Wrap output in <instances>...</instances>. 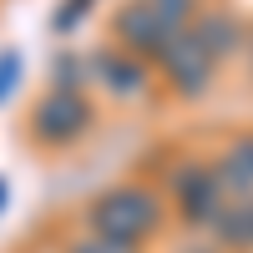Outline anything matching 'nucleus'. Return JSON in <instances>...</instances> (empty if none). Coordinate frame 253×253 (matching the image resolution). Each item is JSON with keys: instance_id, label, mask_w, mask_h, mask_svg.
<instances>
[{"instance_id": "obj_11", "label": "nucleus", "mask_w": 253, "mask_h": 253, "mask_svg": "<svg viewBox=\"0 0 253 253\" xmlns=\"http://www.w3.org/2000/svg\"><path fill=\"white\" fill-rule=\"evenodd\" d=\"M66 253H137V248H126V243H112V238H101V233H81V238H71L66 243Z\"/></svg>"}, {"instance_id": "obj_1", "label": "nucleus", "mask_w": 253, "mask_h": 253, "mask_svg": "<svg viewBox=\"0 0 253 253\" xmlns=\"http://www.w3.org/2000/svg\"><path fill=\"white\" fill-rule=\"evenodd\" d=\"M162 218H167V203L147 182H117L107 193H96V203L86 208L91 233L112 238V243H126V248H142L162 228Z\"/></svg>"}, {"instance_id": "obj_2", "label": "nucleus", "mask_w": 253, "mask_h": 253, "mask_svg": "<svg viewBox=\"0 0 253 253\" xmlns=\"http://www.w3.org/2000/svg\"><path fill=\"white\" fill-rule=\"evenodd\" d=\"M96 126V107H91V96L86 91H46L31 107V137L41 147H71L81 142Z\"/></svg>"}, {"instance_id": "obj_5", "label": "nucleus", "mask_w": 253, "mask_h": 253, "mask_svg": "<svg viewBox=\"0 0 253 253\" xmlns=\"http://www.w3.org/2000/svg\"><path fill=\"white\" fill-rule=\"evenodd\" d=\"M157 71H162V81L172 86L177 96H203L208 86H213V76H218V61L208 56V46L193 36V31H177L172 36V46H167L162 56H157Z\"/></svg>"}, {"instance_id": "obj_8", "label": "nucleus", "mask_w": 253, "mask_h": 253, "mask_svg": "<svg viewBox=\"0 0 253 253\" xmlns=\"http://www.w3.org/2000/svg\"><path fill=\"white\" fill-rule=\"evenodd\" d=\"M213 167H218V177L233 198H253V137H233Z\"/></svg>"}, {"instance_id": "obj_14", "label": "nucleus", "mask_w": 253, "mask_h": 253, "mask_svg": "<svg viewBox=\"0 0 253 253\" xmlns=\"http://www.w3.org/2000/svg\"><path fill=\"white\" fill-rule=\"evenodd\" d=\"M248 66H253V41H248Z\"/></svg>"}, {"instance_id": "obj_3", "label": "nucleus", "mask_w": 253, "mask_h": 253, "mask_svg": "<svg viewBox=\"0 0 253 253\" xmlns=\"http://www.w3.org/2000/svg\"><path fill=\"white\" fill-rule=\"evenodd\" d=\"M228 203H233V193L223 187V177H218L213 162H182L172 172V208L182 213V223L213 228Z\"/></svg>"}, {"instance_id": "obj_6", "label": "nucleus", "mask_w": 253, "mask_h": 253, "mask_svg": "<svg viewBox=\"0 0 253 253\" xmlns=\"http://www.w3.org/2000/svg\"><path fill=\"white\" fill-rule=\"evenodd\" d=\"M86 76H91L107 96H117V101H142L147 86H152V66L137 61V56H126V51H117V46L91 51V56H86Z\"/></svg>"}, {"instance_id": "obj_10", "label": "nucleus", "mask_w": 253, "mask_h": 253, "mask_svg": "<svg viewBox=\"0 0 253 253\" xmlns=\"http://www.w3.org/2000/svg\"><path fill=\"white\" fill-rule=\"evenodd\" d=\"M147 5H152L157 15H167V20H172V26H193V20H198V5H203V0H147Z\"/></svg>"}, {"instance_id": "obj_12", "label": "nucleus", "mask_w": 253, "mask_h": 253, "mask_svg": "<svg viewBox=\"0 0 253 253\" xmlns=\"http://www.w3.org/2000/svg\"><path fill=\"white\" fill-rule=\"evenodd\" d=\"M15 81H20V51H0V101L15 91Z\"/></svg>"}, {"instance_id": "obj_9", "label": "nucleus", "mask_w": 253, "mask_h": 253, "mask_svg": "<svg viewBox=\"0 0 253 253\" xmlns=\"http://www.w3.org/2000/svg\"><path fill=\"white\" fill-rule=\"evenodd\" d=\"M213 233L228 248H253V198H233L223 208V218L213 223Z\"/></svg>"}, {"instance_id": "obj_4", "label": "nucleus", "mask_w": 253, "mask_h": 253, "mask_svg": "<svg viewBox=\"0 0 253 253\" xmlns=\"http://www.w3.org/2000/svg\"><path fill=\"white\" fill-rule=\"evenodd\" d=\"M112 31H117V51H126V56H137V61L152 66V61L172 46V36L182 26H172L167 15H157L147 0H126V5L117 10V26Z\"/></svg>"}, {"instance_id": "obj_13", "label": "nucleus", "mask_w": 253, "mask_h": 253, "mask_svg": "<svg viewBox=\"0 0 253 253\" xmlns=\"http://www.w3.org/2000/svg\"><path fill=\"white\" fill-rule=\"evenodd\" d=\"M0 208H5V177H0Z\"/></svg>"}, {"instance_id": "obj_7", "label": "nucleus", "mask_w": 253, "mask_h": 253, "mask_svg": "<svg viewBox=\"0 0 253 253\" xmlns=\"http://www.w3.org/2000/svg\"><path fill=\"white\" fill-rule=\"evenodd\" d=\"M187 31L208 46V56H213V61H223V56H233L238 46H248L243 20H238L233 10H198V20H193Z\"/></svg>"}]
</instances>
